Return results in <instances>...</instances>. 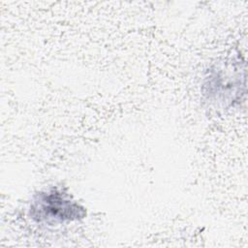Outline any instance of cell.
I'll return each mask as SVG.
<instances>
[{
	"instance_id": "1",
	"label": "cell",
	"mask_w": 248,
	"mask_h": 248,
	"mask_svg": "<svg viewBox=\"0 0 248 248\" xmlns=\"http://www.w3.org/2000/svg\"><path fill=\"white\" fill-rule=\"evenodd\" d=\"M29 215L37 223L55 226L80 220L85 217L86 211L67 192L52 187L34 197Z\"/></svg>"
}]
</instances>
